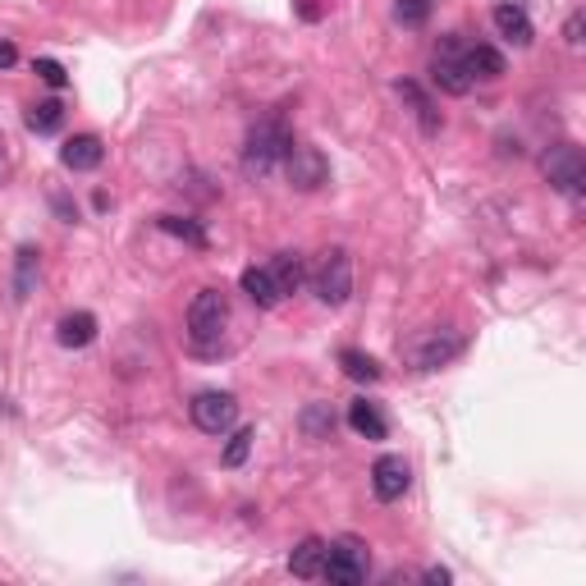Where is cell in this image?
Here are the masks:
<instances>
[{"instance_id":"1","label":"cell","mask_w":586,"mask_h":586,"mask_svg":"<svg viewBox=\"0 0 586 586\" xmlns=\"http://www.w3.org/2000/svg\"><path fill=\"white\" fill-rule=\"evenodd\" d=\"M229 326V298L220 289H202L188 307V344L197 353H220Z\"/></svg>"},{"instance_id":"2","label":"cell","mask_w":586,"mask_h":586,"mask_svg":"<svg viewBox=\"0 0 586 586\" xmlns=\"http://www.w3.org/2000/svg\"><path fill=\"white\" fill-rule=\"evenodd\" d=\"M289 147H293L289 124H284L280 115H271V120H261L257 129L248 133V147H243V170H248L252 179H266L275 165H284Z\"/></svg>"},{"instance_id":"3","label":"cell","mask_w":586,"mask_h":586,"mask_svg":"<svg viewBox=\"0 0 586 586\" xmlns=\"http://www.w3.org/2000/svg\"><path fill=\"white\" fill-rule=\"evenodd\" d=\"M312 289L326 307H344L353 298V257L344 248L321 252V261H316V271H312Z\"/></svg>"},{"instance_id":"4","label":"cell","mask_w":586,"mask_h":586,"mask_svg":"<svg viewBox=\"0 0 586 586\" xmlns=\"http://www.w3.org/2000/svg\"><path fill=\"white\" fill-rule=\"evenodd\" d=\"M463 55H467L463 33L440 37V46H435V60H431V83L440 87V92H449V97H467V92H472V74H467Z\"/></svg>"},{"instance_id":"5","label":"cell","mask_w":586,"mask_h":586,"mask_svg":"<svg viewBox=\"0 0 586 586\" xmlns=\"http://www.w3.org/2000/svg\"><path fill=\"white\" fill-rule=\"evenodd\" d=\"M321 577H326L330 586H362L367 582V545L353 541V536L335 541L326 550V568H321Z\"/></svg>"},{"instance_id":"6","label":"cell","mask_w":586,"mask_h":586,"mask_svg":"<svg viewBox=\"0 0 586 586\" xmlns=\"http://www.w3.org/2000/svg\"><path fill=\"white\" fill-rule=\"evenodd\" d=\"M188 417H193L197 431L225 435V431H234V422H239V399L225 394V390H207V394H197V399L188 403Z\"/></svg>"},{"instance_id":"7","label":"cell","mask_w":586,"mask_h":586,"mask_svg":"<svg viewBox=\"0 0 586 586\" xmlns=\"http://www.w3.org/2000/svg\"><path fill=\"white\" fill-rule=\"evenodd\" d=\"M284 174L298 193H316V188L330 179V161L321 156V147H307V142H293L289 156H284Z\"/></svg>"},{"instance_id":"8","label":"cell","mask_w":586,"mask_h":586,"mask_svg":"<svg viewBox=\"0 0 586 586\" xmlns=\"http://www.w3.org/2000/svg\"><path fill=\"white\" fill-rule=\"evenodd\" d=\"M541 170H545V179H550L559 193H568V197L582 193L586 161H582V152H577L573 142H559V147H550V152L541 156Z\"/></svg>"},{"instance_id":"9","label":"cell","mask_w":586,"mask_h":586,"mask_svg":"<svg viewBox=\"0 0 586 586\" xmlns=\"http://www.w3.org/2000/svg\"><path fill=\"white\" fill-rule=\"evenodd\" d=\"M463 353V339L454 330H422V335L408 344V362L417 371H440L445 362H454Z\"/></svg>"},{"instance_id":"10","label":"cell","mask_w":586,"mask_h":586,"mask_svg":"<svg viewBox=\"0 0 586 586\" xmlns=\"http://www.w3.org/2000/svg\"><path fill=\"white\" fill-rule=\"evenodd\" d=\"M413 486V472H408V463H403L399 454H380L376 467H371V490H376V500L394 504L403 500V490Z\"/></svg>"},{"instance_id":"11","label":"cell","mask_w":586,"mask_h":586,"mask_svg":"<svg viewBox=\"0 0 586 586\" xmlns=\"http://www.w3.org/2000/svg\"><path fill=\"white\" fill-rule=\"evenodd\" d=\"M60 161H65L69 170L87 174V170H97V165L106 161V147H101L97 133H83V138H69L65 147H60Z\"/></svg>"},{"instance_id":"12","label":"cell","mask_w":586,"mask_h":586,"mask_svg":"<svg viewBox=\"0 0 586 586\" xmlns=\"http://www.w3.org/2000/svg\"><path fill=\"white\" fill-rule=\"evenodd\" d=\"M495 28H500V37L504 42H513V46H532V37H536L527 10H522V5H509V0L495 5Z\"/></svg>"},{"instance_id":"13","label":"cell","mask_w":586,"mask_h":586,"mask_svg":"<svg viewBox=\"0 0 586 586\" xmlns=\"http://www.w3.org/2000/svg\"><path fill=\"white\" fill-rule=\"evenodd\" d=\"M326 550H330V545L321 541V536L298 541V545H293V554H289V573L293 577H321V568H326Z\"/></svg>"},{"instance_id":"14","label":"cell","mask_w":586,"mask_h":586,"mask_svg":"<svg viewBox=\"0 0 586 586\" xmlns=\"http://www.w3.org/2000/svg\"><path fill=\"white\" fill-rule=\"evenodd\" d=\"M55 339L65 348H87L92 339H97V316L92 312H69L60 316V326H55Z\"/></svg>"},{"instance_id":"15","label":"cell","mask_w":586,"mask_h":586,"mask_svg":"<svg viewBox=\"0 0 586 586\" xmlns=\"http://www.w3.org/2000/svg\"><path fill=\"white\" fill-rule=\"evenodd\" d=\"M266 271H271V280H275V289H280V298H284V293H298V284L307 280L303 257H298V252H275Z\"/></svg>"},{"instance_id":"16","label":"cell","mask_w":586,"mask_h":586,"mask_svg":"<svg viewBox=\"0 0 586 586\" xmlns=\"http://www.w3.org/2000/svg\"><path fill=\"white\" fill-rule=\"evenodd\" d=\"M298 431H303L312 445L330 440V435H335V413H330V403H307L303 413H298Z\"/></svg>"},{"instance_id":"17","label":"cell","mask_w":586,"mask_h":586,"mask_svg":"<svg viewBox=\"0 0 586 586\" xmlns=\"http://www.w3.org/2000/svg\"><path fill=\"white\" fill-rule=\"evenodd\" d=\"M348 426L362 435V440H385V417L376 413V403H367V399H358V403H348Z\"/></svg>"},{"instance_id":"18","label":"cell","mask_w":586,"mask_h":586,"mask_svg":"<svg viewBox=\"0 0 586 586\" xmlns=\"http://www.w3.org/2000/svg\"><path fill=\"white\" fill-rule=\"evenodd\" d=\"M243 293H248L257 307H280V289H275L266 266H248V271H243Z\"/></svg>"},{"instance_id":"19","label":"cell","mask_w":586,"mask_h":586,"mask_svg":"<svg viewBox=\"0 0 586 586\" xmlns=\"http://www.w3.org/2000/svg\"><path fill=\"white\" fill-rule=\"evenodd\" d=\"M463 65H467V74H472V78H500L504 74V55L495 51V46L477 42V46H467Z\"/></svg>"},{"instance_id":"20","label":"cell","mask_w":586,"mask_h":586,"mask_svg":"<svg viewBox=\"0 0 586 586\" xmlns=\"http://www.w3.org/2000/svg\"><path fill=\"white\" fill-rule=\"evenodd\" d=\"M37 261H42V252H37L33 243H23L19 257H14V298H19V303L37 289Z\"/></svg>"},{"instance_id":"21","label":"cell","mask_w":586,"mask_h":586,"mask_svg":"<svg viewBox=\"0 0 586 586\" xmlns=\"http://www.w3.org/2000/svg\"><path fill=\"white\" fill-rule=\"evenodd\" d=\"M339 367H344V376L348 380H380V362L371 358V353H358V348H344V353H339Z\"/></svg>"},{"instance_id":"22","label":"cell","mask_w":586,"mask_h":586,"mask_svg":"<svg viewBox=\"0 0 586 586\" xmlns=\"http://www.w3.org/2000/svg\"><path fill=\"white\" fill-rule=\"evenodd\" d=\"M60 120H65V106H60V101H37V106H28V129L33 133H55Z\"/></svg>"},{"instance_id":"23","label":"cell","mask_w":586,"mask_h":586,"mask_svg":"<svg viewBox=\"0 0 586 586\" xmlns=\"http://www.w3.org/2000/svg\"><path fill=\"white\" fill-rule=\"evenodd\" d=\"M161 229L174 234V239L193 243V248H207V229L197 225V220H188V216H161Z\"/></svg>"},{"instance_id":"24","label":"cell","mask_w":586,"mask_h":586,"mask_svg":"<svg viewBox=\"0 0 586 586\" xmlns=\"http://www.w3.org/2000/svg\"><path fill=\"white\" fill-rule=\"evenodd\" d=\"M431 10H435V0H394V19L403 28H422L431 19Z\"/></svg>"},{"instance_id":"25","label":"cell","mask_w":586,"mask_h":586,"mask_svg":"<svg viewBox=\"0 0 586 586\" xmlns=\"http://www.w3.org/2000/svg\"><path fill=\"white\" fill-rule=\"evenodd\" d=\"M399 97H408L413 101V110H417V120H422V129L426 133H440V120H435V110H431V101L422 97V87L417 83H399Z\"/></svg>"},{"instance_id":"26","label":"cell","mask_w":586,"mask_h":586,"mask_svg":"<svg viewBox=\"0 0 586 586\" xmlns=\"http://www.w3.org/2000/svg\"><path fill=\"white\" fill-rule=\"evenodd\" d=\"M252 440H257V435H252V426H239V431L225 440V454H220V463H225V467H243V458H248Z\"/></svg>"},{"instance_id":"27","label":"cell","mask_w":586,"mask_h":586,"mask_svg":"<svg viewBox=\"0 0 586 586\" xmlns=\"http://www.w3.org/2000/svg\"><path fill=\"white\" fill-rule=\"evenodd\" d=\"M33 74L42 78L46 87H65L69 83V74H65V65H55V60H33Z\"/></svg>"},{"instance_id":"28","label":"cell","mask_w":586,"mask_h":586,"mask_svg":"<svg viewBox=\"0 0 586 586\" xmlns=\"http://www.w3.org/2000/svg\"><path fill=\"white\" fill-rule=\"evenodd\" d=\"M582 28H586V19H582V14H573V19L564 23V37H568V46H582Z\"/></svg>"},{"instance_id":"29","label":"cell","mask_w":586,"mask_h":586,"mask_svg":"<svg viewBox=\"0 0 586 586\" xmlns=\"http://www.w3.org/2000/svg\"><path fill=\"white\" fill-rule=\"evenodd\" d=\"M14 60H19V51H14V46H10V42H0V69H10V65H14Z\"/></svg>"},{"instance_id":"30","label":"cell","mask_w":586,"mask_h":586,"mask_svg":"<svg viewBox=\"0 0 586 586\" xmlns=\"http://www.w3.org/2000/svg\"><path fill=\"white\" fill-rule=\"evenodd\" d=\"M426 582H440V586H445L449 582V568H426Z\"/></svg>"},{"instance_id":"31","label":"cell","mask_w":586,"mask_h":586,"mask_svg":"<svg viewBox=\"0 0 586 586\" xmlns=\"http://www.w3.org/2000/svg\"><path fill=\"white\" fill-rule=\"evenodd\" d=\"M5 170H10V156H5V142H0V184H5Z\"/></svg>"}]
</instances>
